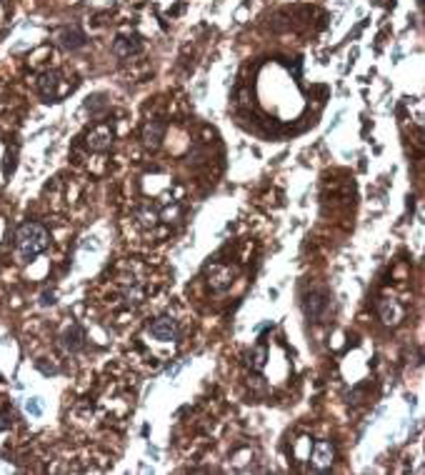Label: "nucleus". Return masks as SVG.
Masks as SVG:
<instances>
[{
    "mask_svg": "<svg viewBox=\"0 0 425 475\" xmlns=\"http://www.w3.org/2000/svg\"><path fill=\"white\" fill-rule=\"evenodd\" d=\"M48 243H50V235L40 223H23L18 228V250H20V258L25 263L38 258L48 248Z\"/></svg>",
    "mask_w": 425,
    "mask_h": 475,
    "instance_id": "f257e3e1",
    "label": "nucleus"
},
{
    "mask_svg": "<svg viewBox=\"0 0 425 475\" xmlns=\"http://www.w3.org/2000/svg\"><path fill=\"white\" fill-rule=\"evenodd\" d=\"M328 293L325 290H313V293H308L303 300V313L308 320H313V323H320L323 320V315H325V310H328Z\"/></svg>",
    "mask_w": 425,
    "mask_h": 475,
    "instance_id": "f03ea898",
    "label": "nucleus"
},
{
    "mask_svg": "<svg viewBox=\"0 0 425 475\" xmlns=\"http://www.w3.org/2000/svg\"><path fill=\"white\" fill-rule=\"evenodd\" d=\"M150 335L160 343H173L178 338V323L173 318H158L150 325Z\"/></svg>",
    "mask_w": 425,
    "mask_h": 475,
    "instance_id": "7ed1b4c3",
    "label": "nucleus"
},
{
    "mask_svg": "<svg viewBox=\"0 0 425 475\" xmlns=\"http://www.w3.org/2000/svg\"><path fill=\"white\" fill-rule=\"evenodd\" d=\"M333 465V446L328 443V440H320V443H315V448H313V468L315 470H328Z\"/></svg>",
    "mask_w": 425,
    "mask_h": 475,
    "instance_id": "20e7f679",
    "label": "nucleus"
},
{
    "mask_svg": "<svg viewBox=\"0 0 425 475\" xmlns=\"http://www.w3.org/2000/svg\"><path fill=\"white\" fill-rule=\"evenodd\" d=\"M110 143H113V130H110L108 125H98L90 135H88V148L95 150V153L108 150L110 148Z\"/></svg>",
    "mask_w": 425,
    "mask_h": 475,
    "instance_id": "39448f33",
    "label": "nucleus"
},
{
    "mask_svg": "<svg viewBox=\"0 0 425 475\" xmlns=\"http://www.w3.org/2000/svg\"><path fill=\"white\" fill-rule=\"evenodd\" d=\"M83 345H85V330L80 325H70L63 333V348L68 353H78L83 350Z\"/></svg>",
    "mask_w": 425,
    "mask_h": 475,
    "instance_id": "423d86ee",
    "label": "nucleus"
},
{
    "mask_svg": "<svg viewBox=\"0 0 425 475\" xmlns=\"http://www.w3.org/2000/svg\"><path fill=\"white\" fill-rule=\"evenodd\" d=\"M58 43L65 50H78L85 45V33L80 28H63L60 35H58Z\"/></svg>",
    "mask_w": 425,
    "mask_h": 475,
    "instance_id": "0eeeda50",
    "label": "nucleus"
},
{
    "mask_svg": "<svg viewBox=\"0 0 425 475\" xmlns=\"http://www.w3.org/2000/svg\"><path fill=\"white\" fill-rule=\"evenodd\" d=\"M163 135H165V125L160 120H150L145 128H143V140L148 148H158L163 143Z\"/></svg>",
    "mask_w": 425,
    "mask_h": 475,
    "instance_id": "6e6552de",
    "label": "nucleus"
},
{
    "mask_svg": "<svg viewBox=\"0 0 425 475\" xmlns=\"http://www.w3.org/2000/svg\"><path fill=\"white\" fill-rule=\"evenodd\" d=\"M38 88L43 93V98H48V103L55 98V88H58V73H45L38 83Z\"/></svg>",
    "mask_w": 425,
    "mask_h": 475,
    "instance_id": "1a4fd4ad",
    "label": "nucleus"
},
{
    "mask_svg": "<svg viewBox=\"0 0 425 475\" xmlns=\"http://www.w3.org/2000/svg\"><path fill=\"white\" fill-rule=\"evenodd\" d=\"M265 360H268L265 345H255V348L248 353V365H250V370H263V368H265Z\"/></svg>",
    "mask_w": 425,
    "mask_h": 475,
    "instance_id": "9d476101",
    "label": "nucleus"
},
{
    "mask_svg": "<svg viewBox=\"0 0 425 475\" xmlns=\"http://www.w3.org/2000/svg\"><path fill=\"white\" fill-rule=\"evenodd\" d=\"M380 315H383L385 323H398V320H400V308H398V303H395V300H383V303H380Z\"/></svg>",
    "mask_w": 425,
    "mask_h": 475,
    "instance_id": "9b49d317",
    "label": "nucleus"
},
{
    "mask_svg": "<svg viewBox=\"0 0 425 475\" xmlns=\"http://www.w3.org/2000/svg\"><path fill=\"white\" fill-rule=\"evenodd\" d=\"M113 50H115V55H130V53H138L140 50V43L133 38V43L128 40V38H120V40H115V45H113Z\"/></svg>",
    "mask_w": 425,
    "mask_h": 475,
    "instance_id": "f8f14e48",
    "label": "nucleus"
},
{
    "mask_svg": "<svg viewBox=\"0 0 425 475\" xmlns=\"http://www.w3.org/2000/svg\"><path fill=\"white\" fill-rule=\"evenodd\" d=\"M25 413L33 418H40L43 413H45V400L40 398V395H33V398H28L25 400Z\"/></svg>",
    "mask_w": 425,
    "mask_h": 475,
    "instance_id": "ddd939ff",
    "label": "nucleus"
},
{
    "mask_svg": "<svg viewBox=\"0 0 425 475\" xmlns=\"http://www.w3.org/2000/svg\"><path fill=\"white\" fill-rule=\"evenodd\" d=\"M230 278H233V273L230 270H218L215 275H210V283L215 290H225L228 285H230Z\"/></svg>",
    "mask_w": 425,
    "mask_h": 475,
    "instance_id": "4468645a",
    "label": "nucleus"
},
{
    "mask_svg": "<svg viewBox=\"0 0 425 475\" xmlns=\"http://www.w3.org/2000/svg\"><path fill=\"white\" fill-rule=\"evenodd\" d=\"M85 108H88V110H93V113L103 110V108H105V95H90V98H88V103H85Z\"/></svg>",
    "mask_w": 425,
    "mask_h": 475,
    "instance_id": "2eb2a0df",
    "label": "nucleus"
},
{
    "mask_svg": "<svg viewBox=\"0 0 425 475\" xmlns=\"http://www.w3.org/2000/svg\"><path fill=\"white\" fill-rule=\"evenodd\" d=\"M13 170H15V150H8V153H5V165H3V173H5V175H13Z\"/></svg>",
    "mask_w": 425,
    "mask_h": 475,
    "instance_id": "dca6fc26",
    "label": "nucleus"
},
{
    "mask_svg": "<svg viewBox=\"0 0 425 475\" xmlns=\"http://www.w3.org/2000/svg\"><path fill=\"white\" fill-rule=\"evenodd\" d=\"M13 425V415L10 413H0V430H8Z\"/></svg>",
    "mask_w": 425,
    "mask_h": 475,
    "instance_id": "f3484780",
    "label": "nucleus"
},
{
    "mask_svg": "<svg viewBox=\"0 0 425 475\" xmlns=\"http://www.w3.org/2000/svg\"><path fill=\"white\" fill-rule=\"evenodd\" d=\"M98 237L93 235V237H85V243H83V250H98Z\"/></svg>",
    "mask_w": 425,
    "mask_h": 475,
    "instance_id": "a211bd4d",
    "label": "nucleus"
},
{
    "mask_svg": "<svg viewBox=\"0 0 425 475\" xmlns=\"http://www.w3.org/2000/svg\"><path fill=\"white\" fill-rule=\"evenodd\" d=\"M55 300H53V293H43L40 295V305H53Z\"/></svg>",
    "mask_w": 425,
    "mask_h": 475,
    "instance_id": "6ab92c4d",
    "label": "nucleus"
}]
</instances>
